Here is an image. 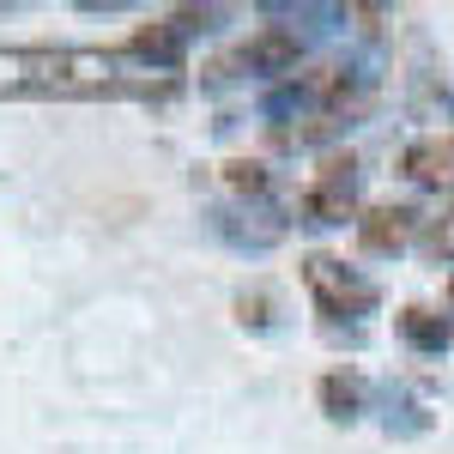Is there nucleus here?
Listing matches in <instances>:
<instances>
[{
    "mask_svg": "<svg viewBox=\"0 0 454 454\" xmlns=\"http://www.w3.org/2000/svg\"><path fill=\"white\" fill-rule=\"evenodd\" d=\"M400 170L424 182V188H454V134H424V140L406 145Z\"/></svg>",
    "mask_w": 454,
    "mask_h": 454,
    "instance_id": "4",
    "label": "nucleus"
},
{
    "mask_svg": "<svg viewBox=\"0 0 454 454\" xmlns=\"http://www.w3.org/2000/svg\"><path fill=\"white\" fill-rule=\"evenodd\" d=\"M237 61L254 73H285V67H297V31H285V25H267V31H254L237 49Z\"/></svg>",
    "mask_w": 454,
    "mask_h": 454,
    "instance_id": "6",
    "label": "nucleus"
},
{
    "mask_svg": "<svg viewBox=\"0 0 454 454\" xmlns=\"http://www.w3.org/2000/svg\"><path fill=\"white\" fill-rule=\"evenodd\" d=\"M237 321L243 327H267L273 321V291H243L237 297Z\"/></svg>",
    "mask_w": 454,
    "mask_h": 454,
    "instance_id": "12",
    "label": "nucleus"
},
{
    "mask_svg": "<svg viewBox=\"0 0 454 454\" xmlns=\"http://www.w3.org/2000/svg\"><path fill=\"white\" fill-rule=\"evenodd\" d=\"M400 333H406L419 351H442V346L454 340V321H449V315H436V309H419V303H412V309H400Z\"/></svg>",
    "mask_w": 454,
    "mask_h": 454,
    "instance_id": "9",
    "label": "nucleus"
},
{
    "mask_svg": "<svg viewBox=\"0 0 454 454\" xmlns=\"http://www.w3.org/2000/svg\"><path fill=\"white\" fill-rule=\"evenodd\" d=\"M224 182H231L237 194H261V188H267V170H261L254 158H231V164H224Z\"/></svg>",
    "mask_w": 454,
    "mask_h": 454,
    "instance_id": "11",
    "label": "nucleus"
},
{
    "mask_svg": "<svg viewBox=\"0 0 454 454\" xmlns=\"http://www.w3.org/2000/svg\"><path fill=\"white\" fill-rule=\"evenodd\" d=\"M182 79L164 67H145L134 49H0V98H176Z\"/></svg>",
    "mask_w": 454,
    "mask_h": 454,
    "instance_id": "1",
    "label": "nucleus"
},
{
    "mask_svg": "<svg viewBox=\"0 0 454 454\" xmlns=\"http://www.w3.org/2000/svg\"><path fill=\"white\" fill-rule=\"evenodd\" d=\"M449 303H454V279H449Z\"/></svg>",
    "mask_w": 454,
    "mask_h": 454,
    "instance_id": "13",
    "label": "nucleus"
},
{
    "mask_svg": "<svg viewBox=\"0 0 454 454\" xmlns=\"http://www.w3.org/2000/svg\"><path fill=\"white\" fill-rule=\"evenodd\" d=\"M419 243H424V254H430V261H454V207H442L430 224H424Z\"/></svg>",
    "mask_w": 454,
    "mask_h": 454,
    "instance_id": "10",
    "label": "nucleus"
},
{
    "mask_svg": "<svg viewBox=\"0 0 454 454\" xmlns=\"http://www.w3.org/2000/svg\"><path fill=\"white\" fill-rule=\"evenodd\" d=\"M303 279H309V291H315V309L327 315V321L376 309V285H364L357 273H346V267H340L333 254H309V261H303Z\"/></svg>",
    "mask_w": 454,
    "mask_h": 454,
    "instance_id": "2",
    "label": "nucleus"
},
{
    "mask_svg": "<svg viewBox=\"0 0 454 454\" xmlns=\"http://www.w3.org/2000/svg\"><path fill=\"white\" fill-rule=\"evenodd\" d=\"M128 49L140 55L145 67L176 73V67H182V25H176V19H145L140 31L128 36Z\"/></svg>",
    "mask_w": 454,
    "mask_h": 454,
    "instance_id": "7",
    "label": "nucleus"
},
{
    "mask_svg": "<svg viewBox=\"0 0 454 454\" xmlns=\"http://www.w3.org/2000/svg\"><path fill=\"white\" fill-rule=\"evenodd\" d=\"M315 394H321V412H327V419H340V424L364 412V376H357V370H327Z\"/></svg>",
    "mask_w": 454,
    "mask_h": 454,
    "instance_id": "8",
    "label": "nucleus"
},
{
    "mask_svg": "<svg viewBox=\"0 0 454 454\" xmlns=\"http://www.w3.org/2000/svg\"><path fill=\"white\" fill-rule=\"evenodd\" d=\"M351 194H357V164H351V152H333V158H321V170L303 188L297 212L309 224H340V218H351Z\"/></svg>",
    "mask_w": 454,
    "mask_h": 454,
    "instance_id": "3",
    "label": "nucleus"
},
{
    "mask_svg": "<svg viewBox=\"0 0 454 454\" xmlns=\"http://www.w3.org/2000/svg\"><path fill=\"white\" fill-rule=\"evenodd\" d=\"M412 218H419L412 207L382 200V207H370L357 218V243L370 248V254H394V248H406V237H412Z\"/></svg>",
    "mask_w": 454,
    "mask_h": 454,
    "instance_id": "5",
    "label": "nucleus"
}]
</instances>
